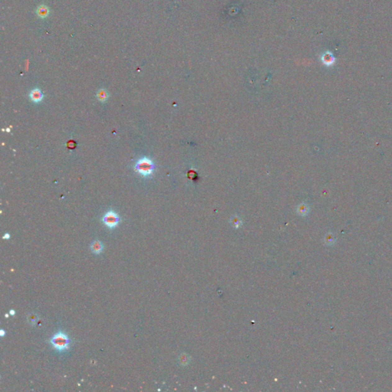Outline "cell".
<instances>
[{
  "instance_id": "obj_8",
  "label": "cell",
  "mask_w": 392,
  "mask_h": 392,
  "mask_svg": "<svg viewBox=\"0 0 392 392\" xmlns=\"http://www.w3.org/2000/svg\"><path fill=\"white\" fill-rule=\"evenodd\" d=\"M108 97H109V94L105 89H100L97 93V98L100 102H106Z\"/></svg>"
},
{
  "instance_id": "obj_9",
  "label": "cell",
  "mask_w": 392,
  "mask_h": 392,
  "mask_svg": "<svg viewBox=\"0 0 392 392\" xmlns=\"http://www.w3.org/2000/svg\"><path fill=\"white\" fill-rule=\"evenodd\" d=\"M27 319L29 324H31L32 326H34L35 325L38 321V316L35 313H34V312H32V313H30L28 316Z\"/></svg>"
},
{
  "instance_id": "obj_15",
  "label": "cell",
  "mask_w": 392,
  "mask_h": 392,
  "mask_svg": "<svg viewBox=\"0 0 392 392\" xmlns=\"http://www.w3.org/2000/svg\"><path fill=\"white\" fill-rule=\"evenodd\" d=\"M0 333H1V336L2 337H3L5 335H6V332H5V331L3 330V329H2V330L0 331Z\"/></svg>"
},
{
  "instance_id": "obj_14",
  "label": "cell",
  "mask_w": 392,
  "mask_h": 392,
  "mask_svg": "<svg viewBox=\"0 0 392 392\" xmlns=\"http://www.w3.org/2000/svg\"><path fill=\"white\" fill-rule=\"evenodd\" d=\"M9 238H10V235H9V233L5 234V235H4V236H3V239H7L8 240V239H9Z\"/></svg>"
},
{
  "instance_id": "obj_4",
  "label": "cell",
  "mask_w": 392,
  "mask_h": 392,
  "mask_svg": "<svg viewBox=\"0 0 392 392\" xmlns=\"http://www.w3.org/2000/svg\"><path fill=\"white\" fill-rule=\"evenodd\" d=\"M29 98L34 103H39V102H41L43 100L44 95L40 89L34 88L30 92Z\"/></svg>"
},
{
  "instance_id": "obj_6",
  "label": "cell",
  "mask_w": 392,
  "mask_h": 392,
  "mask_svg": "<svg viewBox=\"0 0 392 392\" xmlns=\"http://www.w3.org/2000/svg\"><path fill=\"white\" fill-rule=\"evenodd\" d=\"M103 244L100 240H96L91 244L90 245V249L93 253H96V254H100L103 251Z\"/></svg>"
},
{
  "instance_id": "obj_2",
  "label": "cell",
  "mask_w": 392,
  "mask_h": 392,
  "mask_svg": "<svg viewBox=\"0 0 392 392\" xmlns=\"http://www.w3.org/2000/svg\"><path fill=\"white\" fill-rule=\"evenodd\" d=\"M154 164L150 159L143 157L139 159L135 166V170L141 175L147 177L151 175L154 172Z\"/></svg>"
},
{
  "instance_id": "obj_11",
  "label": "cell",
  "mask_w": 392,
  "mask_h": 392,
  "mask_svg": "<svg viewBox=\"0 0 392 392\" xmlns=\"http://www.w3.org/2000/svg\"><path fill=\"white\" fill-rule=\"evenodd\" d=\"M298 212L301 215H306L309 212V207H308L307 205H304V204L303 205H299V208H298Z\"/></svg>"
},
{
  "instance_id": "obj_7",
  "label": "cell",
  "mask_w": 392,
  "mask_h": 392,
  "mask_svg": "<svg viewBox=\"0 0 392 392\" xmlns=\"http://www.w3.org/2000/svg\"><path fill=\"white\" fill-rule=\"evenodd\" d=\"M321 60H322V63L326 66L332 65L334 62H335V58H334L333 56L331 55L329 52L324 53L322 55V57H321Z\"/></svg>"
},
{
  "instance_id": "obj_10",
  "label": "cell",
  "mask_w": 392,
  "mask_h": 392,
  "mask_svg": "<svg viewBox=\"0 0 392 392\" xmlns=\"http://www.w3.org/2000/svg\"><path fill=\"white\" fill-rule=\"evenodd\" d=\"M189 361H190V358H189V355H185V354H183L179 357V362L182 365H188L189 363Z\"/></svg>"
},
{
  "instance_id": "obj_1",
  "label": "cell",
  "mask_w": 392,
  "mask_h": 392,
  "mask_svg": "<svg viewBox=\"0 0 392 392\" xmlns=\"http://www.w3.org/2000/svg\"><path fill=\"white\" fill-rule=\"evenodd\" d=\"M50 342L55 349L59 352H63L69 349L70 339L65 332H59L51 339Z\"/></svg>"
},
{
  "instance_id": "obj_3",
  "label": "cell",
  "mask_w": 392,
  "mask_h": 392,
  "mask_svg": "<svg viewBox=\"0 0 392 392\" xmlns=\"http://www.w3.org/2000/svg\"><path fill=\"white\" fill-rule=\"evenodd\" d=\"M104 225L110 229L115 228L120 223V218L116 213L113 211H109L103 215L102 219Z\"/></svg>"
},
{
  "instance_id": "obj_5",
  "label": "cell",
  "mask_w": 392,
  "mask_h": 392,
  "mask_svg": "<svg viewBox=\"0 0 392 392\" xmlns=\"http://www.w3.org/2000/svg\"><path fill=\"white\" fill-rule=\"evenodd\" d=\"M50 14V9L45 5H41L36 9V15L40 19H45Z\"/></svg>"
},
{
  "instance_id": "obj_16",
  "label": "cell",
  "mask_w": 392,
  "mask_h": 392,
  "mask_svg": "<svg viewBox=\"0 0 392 392\" xmlns=\"http://www.w3.org/2000/svg\"><path fill=\"white\" fill-rule=\"evenodd\" d=\"M9 314H10L11 316H14L15 314H16V312H15V310H11H11L9 311Z\"/></svg>"
},
{
  "instance_id": "obj_12",
  "label": "cell",
  "mask_w": 392,
  "mask_h": 392,
  "mask_svg": "<svg viewBox=\"0 0 392 392\" xmlns=\"http://www.w3.org/2000/svg\"><path fill=\"white\" fill-rule=\"evenodd\" d=\"M325 242H326V244L328 245L333 244L335 243V238H334V236L332 235V234L327 235L326 237L325 238Z\"/></svg>"
},
{
  "instance_id": "obj_13",
  "label": "cell",
  "mask_w": 392,
  "mask_h": 392,
  "mask_svg": "<svg viewBox=\"0 0 392 392\" xmlns=\"http://www.w3.org/2000/svg\"><path fill=\"white\" fill-rule=\"evenodd\" d=\"M232 225L235 226V228H238L241 225V222L238 218H235L232 220Z\"/></svg>"
}]
</instances>
